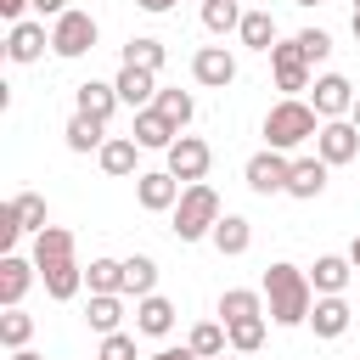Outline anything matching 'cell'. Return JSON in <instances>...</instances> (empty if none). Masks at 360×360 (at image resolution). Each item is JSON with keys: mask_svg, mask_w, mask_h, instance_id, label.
Returning <instances> with one entry per match:
<instances>
[{"mask_svg": "<svg viewBox=\"0 0 360 360\" xmlns=\"http://www.w3.org/2000/svg\"><path fill=\"white\" fill-rule=\"evenodd\" d=\"M270 68H276V90H287V96H298V90H315V68H309V56L298 51V39H287V45H270Z\"/></svg>", "mask_w": 360, "mask_h": 360, "instance_id": "5", "label": "cell"}, {"mask_svg": "<svg viewBox=\"0 0 360 360\" xmlns=\"http://www.w3.org/2000/svg\"><path fill=\"white\" fill-rule=\"evenodd\" d=\"M208 163H214V152H208V141H197V135H180V141L169 146V174L186 180V186H197V180L208 174Z\"/></svg>", "mask_w": 360, "mask_h": 360, "instance_id": "8", "label": "cell"}, {"mask_svg": "<svg viewBox=\"0 0 360 360\" xmlns=\"http://www.w3.org/2000/svg\"><path fill=\"white\" fill-rule=\"evenodd\" d=\"M354 11H360V0H354Z\"/></svg>", "mask_w": 360, "mask_h": 360, "instance_id": "50", "label": "cell"}, {"mask_svg": "<svg viewBox=\"0 0 360 360\" xmlns=\"http://www.w3.org/2000/svg\"><path fill=\"white\" fill-rule=\"evenodd\" d=\"M45 45H51V39H45V22H17V28H11V39H6V56L22 68V62H39V56H45Z\"/></svg>", "mask_w": 360, "mask_h": 360, "instance_id": "16", "label": "cell"}, {"mask_svg": "<svg viewBox=\"0 0 360 360\" xmlns=\"http://www.w3.org/2000/svg\"><path fill=\"white\" fill-rule=\"evenodd\" d=\"M349 264H354V270H360V236H354V248H349Z\"/></svg>", "mask_w": 360, "mask_h": 360, "instance_id": "45", "label": "cell"}, {"mask_svg": "<svg viewBox=\"0 0 360 360\" xmlns=\"http://www.w3.org/2000/svg\"><path fill=\"white\" fill-rule=\"evenodd\" d=\"M248 242H253V225H248L242 214H225V219L214 225V248H219L225 259H236V253H248Z\"/></svg>", "mask_w": 360, "mask_h": 360, "instance_id": "24", "label": "cell"}, {"mask_svg": "<svg viewBox=\"0 0 360 360\" xmlns=\"http://www.w3.org/2000/svg\"><path fill=\"white\" fill-rule=\"evenodd\" d=\"M321 135V112L309 107V101H298V96H287V101H276L270 112H264V141L276 146V152H292V146H304V141H315Z\"/></svg>", "mask_w": 360, "mask_h": 360, "instance_id": "2", "label": "cell"}, {"mask_svg": "<svg viewBox=\"0 0 360 360\" xmlns=\"http://www.w3.org/2000/svg\"><path fill=\"white\" fill-rule=\"evenodd\" d=\"M22 6H34V0H0V17L17 28V22H22Z\"/></svg>", "mask_w": 360, "mask_h": 360, "instance_id": "41", "label": "cell"}, {"mask_svg": "<svg viewBox=\"0 0 360 360\" xmlns=\"http://www.w3.org/2000/svg\"><path fill=\"white\" fill-rule=\"evenodd\" d=\"M135 141H141L146 152H169V146L180 141V129H174L158 107H141V112H135Z\"/></svg>", "mask_w": 360, "mask_h": 360, "instance_id": "13", "label": "cell"}, {"mask_svg": "<svg viewBox=\"0 0 360 360\" xmlns=\"http://www.w3.org/2000/svg\"><path fill=\"white\" fill-rule=\"evenodd\" d=\"M51 51L56 56H84V51H96V17L90 11H62L56 17V28H51Z\"/></svg>", "mask_w": 360, "mask_h": 360, "instance_id": "4", "label": "cell"}, {"mask_svg": "<svg viewBox=\"0 0 360 360\" xmlns=\"http://www.w3.org/2000/svg\"><path fill=\"white\" fill-rule=\"evenodd\" d=\"M349 304H343V292L338 298H315V309H309V326H315V338H343L349 332Z\"/></svg>", "mask_w": 360, "mask_h": 360, "instance_id": "19", "label": "cell"}, {"mask_svg": "<svg viewBox=\"0 0 360 360\" xmlns=\"http://www.w3.org/2000/svg\"><path fill=\"white\" fill-rule=\"evenodd\" d=\"M135 6H141V11H169L174 0H135Z\"/></svg>", "mask_w": 360, "mask_h": 360, "instance_id": "44", "label": "cell"}, {"mask_svg": "<svg viewBox=\"0 0 360 360\" xmlns=\"http://www.w3.org/2000/svg\"><path fill=\"white\" fill-rule=\"evenodd\" d=\"M84 281H90V292H124V259H90Z\"/></svg>", "mask_w": 360, "mask_h": 360, "instance_id": "32", "label": "cell"}, {"mask_svg": "<svg viewBox=\"0 0 360 360\" xmlns=\"http://www.w3.org/2000/svg\"><path fill=\"white\" fill-rule=\"evenodd\" d=\"M39 281H45V292H51L56 304H68V298L84 287V270H79L73 259H62V264H45V270H39Z\"/></svg>", "mask_w": 360, "mask_h": 360, "instance_id": "22", "label": "cell"}, {"mask_svg": "<svg viewBox=\"0 0 360 360\" xmlns=\"http://www.w3.org/2000/svg\"><path fill=\"white\" fill-rule=\"evenodd\" d=\"M152 79H158V73H146V68H118L112 90H118V101H129V107L141 112V107L158 101V84H152Z\"/></svg>", "mask_w": 360, "mask_h": 360, "instance_id": "14", "label": "cell"}, {"mask_svg": "<svg viewBox=\"0 0 360 360\" xmlns=\"http://www.w3.org/2000/svg\"><path fill=\"white\" fill-rule=\"evenodd\" d=\"M124 68H146V73H158V68H163V39L135 34V39L124 45Z\"/></svg>", "mask_w": 360, "mask_h": 360, "instance_id": "31", "label": "cell"}, {"mask_svg": "<svg viewBox=\"0 0 360 360\" xmlns=\"http://www.w3.org/2000/svg\"><path fill=\"white\" fill-rule=\"evenodd\" d=\"M191 79L208 84V90H225V84L236 79V56H231L225 45H202V51L191 56Z\"/></svg>", "mask_w": 360, "mask_h": 360, "instance_id": "10", "label": "cell"}, {"mask_svg": "<svg viewBox=\"0 0 360 360\" xmlns=\"http://www.w3.org/2000/svg\"><path fill=\"white\" fill-rule=\"evenodd\" d=\"M309 107L321 112V124H332V118L354 112V84H349L343 73H321V79H315V101H309Z\"/></svg>", "mask_w": 360, "mask_h": 360, "instance_id": "9", "label": "cell"}, {"mask_svg": "<svg viewBox=\"0 0 360 360\" xmlns=\"http://www.w3.org/2000/svg\"><path fill=\"white\" fill-rule=\"evenodd\" d=\"M219 360H231V354H219Z\"/></svg>", "mask_w": 360, "mask_h": 360, "instance_id": "51", "label": "cell"}, {"mask_svg": "<svg viewBox=\"0 0 360 360\" xmlns=\"http://www.w3.org/2000/svg\"><path fill=\"white\" fill-rule=\"evenodd\" d=\"M152 360H197V354H191V349H158Z\"/></svg>", "mask_w": 360, "mask_h": 360, "instance_id": "43", "label": "cell"}, {"mask_svg": "<svg viewBox=\"0 0 360 360\" xmlns=\"http://www.w3.org/2000/svg\"><path fill=\"white\" fill-rule=\"evenodd\" d=\"M219 219H225V214H219V197H214L208 180H197V186L180 191V202H174V236H180V242H202V236H214Z\"/></svg>", "mask_w": 360, "mask_h": 360, "instance_id": "3", "label": "cell"}, {"mask_svg": "<svg viewBox=\"0 0 360 360\" xmlns=\"http://www.w3.org/2000/svg\"><path fill=\"white\" fill-rule=\"evenodd\" d=\"M11 214H17V225L34 231V236L45 231V197H39V191H17V197H11Z\"/></svg>", "mask_w": 360, "mask_h": 360, "instance_id": "34", "label": "cell"}, {"mask_svg": "<svg viewBox=\"0 0 360 360\" xmlns=\"http://www.w3.org/2000/svg\"><path fill=\"white\" fill-rule=\"evenodd\" d=\"M349 276H354V264H349V259H338V253H326V259H315L309 287H315L321 298H338V292L349 287Z\"/></svg>", "mask_w": 360, "mask_h": 360, "instance_id": "17", "label": "cell"}, {"mask_svg": "<svg viewBox=\"0 0 360 360\" xmlns=\"http://www.w3.org/2000/svg\"><path fill=\"white\" fill-rule=\"evenodd\" d=\"M349 124H354V129H360V96H354V112H349Z\"/></svg>", "mask_w": 360, "mask_h": 360, "instance_id": "46", "label": "cell"}, {"mask_svg": "<svg viewBox=\"0 0 360 360\" xmlns=\"http://www.w3.org/2000/svg\"><path fill=\"white\" fill-rule=\"evenodd\" d=\"M135 152H141V141H135V135H112L96 158H101V169H107V174H135Z\"/></svg>", "mask_w": 360, "mask_h": 360, "instance_id": "26", "label": "cell"}, {"mask_svg": "<svg viewBox=\"0 0 360 360\" xmlns=\"http://www.w3.org/2000/svg\"><path fill=\"white\" fill-rule=\"evenodd\" d=\"M292 6H321V0H292Z\"/></svg>", "mask_w": 360, "mask_h": 360, "instance_id": "48", "label": "cell"}, {"mask_svg": "<svg viewBox=\"0 0 360 360\" xmlns=\"http://www.w3.org/2000/svg\"><path fill=\"white\" fill-rule=\"evenodd\" d=\"M180 180L169 174V169H152V174H135V197H141V208L146 214H163V208H174L180 202Z\"/></svg>", "mask_w": 360, "mask_h": 360, "instance_id": "11", "label": "cell"}, {"mask_svg": "<svg viewBox=\"0 0 360 360\" xmlns=\"http://www.w3.org/2000/svg\"><path fill=\"white\" fill-rule=\"evenodd\" d=\"M287 174H292V158H287V152H276V146H264V152H253V158H248V186H253L259 197L287 191Z\"/></svg>", "mask_w": 360, "mask_h": 360, "instance_id": "6", "label": "cell"}, {"mask_svg": "<svg viewBox=\"0 0 360 360\" xmlns=\"http://www.w3.org/2000/svg\"><path fill=\"white\" fill-rule=\"evenodd\" d=\"M298 51H304V56H309V68H315V62H326V56H332V34H326V28H304V34H298Z\"/></svg>", "mask_w": 360, "mask_h": 360, "instance_id": "38", "label": "cell"}, {"mask_svg": "<svg viewBox=\"0 0 360 360\" xmlns=\"http://www.w3.org/2000/svg\"><path fill=\"white\" fill-rule=\"evenodd\" d=\"M202 28H208V34L242 28V6H236V0H202Z\"/></svg>", "mask_w": 360, "mask_h": 360, "instance_id": "33", "label": "cell"}, {"mask_svg": "<svg viewBox=\"0 0 360 360\" xmlns=\"http://www.w3.org/2000/svg\"><path fill=\"white\" fill-rule=\"evenodd\" d=\"M236 34H242L248 51H270V45H276V17H270V11H242V28H236Z\"/></svg>", "mask_w": 360, "mask_h": 360, "instance_id": "28", "label": "cell"}, {"mask_svg": "<svg viewBox=\"0 0 360 360\" xmlns=\"http://www.w3.org/2000/svg\"><path fill=\"white\" fill-rule=\"evenodd\" d=\"M354 39H360V11H354Z\"/></svg>", "mask_w": 360, "mask_h": 360, "instance_id": "49", "label": "cell"}, {"mask_svg": "<svg viewBox=\"0 0 360 360\" xmlns=\"http://www.w3.org/2000/svg\"><path fill=\"white\" fill-rule=\"evenodd\" d=\"M62 135H68L73 152H101V146H107V124H101V118H84V112H73Z\"/></svg>", "mask_w": 360, "mask_h": 360, "instance_id": "23", "label": "cell"}, {"mask_svg": "<svg viewBox=\"0 0 360 360\" xmlns=\"http://www.w3.org/2000/svg\"><path fill=\"white\" fill-rule=\"evenodd\" d=\"M73 101H79V112H84V118H101V124H107V118H112V107H118V90H112V84L84 79V84L73 90Z\"/></svg>", "mask_w": 360, "mask_h": 360, "instance_id": "21", "label": "cell"}, {"mask_svg": "<svg viewBox=\"0 0 360 360\" xmlns=\"http://www.w3.org/2000/svg\"><path fill=\"white\" fill-rule=\"evenodd\" d=\"M219 315H225V326H231V321H259V315H264V298H259L253 287H231V292L219 298Z\"/></svg>", "mask_w": 360, "mask_h": 360, "instance_id": "27", "label": "cell"}, {"mask_svg": "<svg viewBox=\"0 0 360 360\" xmlns=\"http://www.w3.org/2000/svg\"><path fill=\"white\" fill-rule=\"evenodd\" d=\"M17 236H22V225H17V214H11V202H6V208H0V248L11 253V248H17Z\"/></svg>", "mask_w": 360, "mask_h": 360, "instance_id": "40", "label": "cell"}, {"mask_svg": "<svg viewBox=\"0 0 360 360\" xmlns=\"http://www.w3.org/2000/svg\"><path fill=\"white\" fill-rule=\"evenodd\" d=\"M264 298H270V321L276 326H304L315 309V287L298 264H270L264 270Z\"/></svg>", "mask_w": 360, "mask_h": 360, "instance_id": "1", "label": "cell"}, {"mask_svg": "<svg viewBox=\"0 0 360 360\" xmlns=\"http://www.w3.org/2000/svg\"><path fill=\"white\" fill-rule=\"evenodd\" d=\"M96 360H141V354H135V338L129 332H112V338H101V354Z\"/></svg>", "mask_w": 360, "mask_h": 360, "instance_id": "39", "label": "cell"}, {"mask_svg": "<svg viewBox=\"0 0 360 360\" xmlns=\"http://www.w3.org/2000/svg\"><path fill=\"white\" fill-rule=\"evenodd\" d=\"M62 259H73V231L68 225H45L34 236V264L45 270V264H62Z\"/></svg>", "mask_w": 360, "mask_h": 360, "instance_id": "20", "label": "cell"}, {"mask_svg": "<svg viewBox=\"0 0 360 360\" xmlns=\"http://www.w3.org/2000/svg\"><path fill=\"white\" fill-rule=\"evenodd\" d=\"M225 338H231V349H236V354H253V349L264 343V315H259V321H231V326H225Z\"/></svg>", "mask_w": 360, "mask_h": 360, "instance_id": "37", "label": "cell"}, {"mask_svg": "<svg viewBox=\"0 0 360 360\" xmlns=\"http://www.w3.org/2000/svg\"><path fill=\"white\" fill-rule=\"evenodd\" d=\"M152 107H158V112H163L174 129H186V124H191V112H197L186 90H158V101H152Z\"/></svg>", "mask_w": 360, "mask_h": 360, "instance_id": "35", "label": "cell"}, {"mask_svg": "<svg viewBox=\"0 0 360 360\" xmlns=\"http://www.w3.org/2000/svg\"><path fill=\"white\" fill-rule=\"evenodd\" d=\"M152 287H158V264H152L146 253L124 259V292H129V298H152Z\"/></svg>", "mask_w": 360, "mask_h": 360, "instance_id": "29", "label": "cell"}, {"mask_svg": "<svg viewBox=\"0 0 360 360\" xmlns=\"http://www.w3.org/2000/svg\"><path fill=\"white\" fill-rule=\"evenodd\" d=\"M34 270H39L34 259H17V253L0 259V304L6 309H22V292L34 287Z\"/></svg>", "mask_w": 360, "mask_h": 360, "instance_id": "12", "label": "cell"}, {"mask_svg": "<svg viewBox=\"0 0 360 360\" xmlns=\"http://www.w3.org/2000/svg\"><path fill=\"white\" fill-rule=\"evenodd\" d=\"M315 158L321 163H354L360 158V129L354 124H343V118H332V124H321V135H315Z\"/></svg>", "mask_w": 360, "mask_h": 360, "instance_id": "7", "label": "cell"}, {"mask_svg": "<svg viewBox=\"0 0 360 360\" xmlns=\"http://www.w3.org/2000/svg\"><path fill=\"white\" fill-rule=\"evenodd\" d=\"M84 321H90V332L112 338V332H118V321H124V304H118V292H90V309H84Z\"/></svg>", "mask_w": 360, "mask_h": 360, "instance_id": "25", "label": "cell"}, {"mask_svg": "<svg viewBox=\"0 0 360 360\" xmlns=\"http://www.w3.org/2000/svg\"><path fill=\"white\" fill-rule=\"evenodd\" d=\"M28 338H34V321H28L22 309H6V315H0V343L17 354V349H28Z\"/></svg>", "mask_w": 360, "mask_h": 360, "instance_id": "36", "label": "cell"}, {"mask_svg": "<svg viewBox=\"0 0 360 360\" xmlns=\"http://www.w3.org/2000/svg\"><path fill=\"white\" fill-rule=\"evenodd\" d=\"M135 332H146V338H169V332H174V304L158 298V292L141 298V304H135Z\"/></svg>", "mask_w": 360, "mask_h": 360, "instance_id": "18", "label": "cell"}, {"mask_svg": "<svg viewBox=\"0 0 360 360\" xmlns=\"http://www.w3.org/2000/svg\"><path fill=\"white\" fill-rule=\"evenodd\" d=\"M34 11H39V17H62V11H68V0H34Z\"/></svg>", "mask_w": 360, "mask_h": 360, "instance_id": "42", "label": "cell"}, {"mask_svg": "<svg viewBox=\"0 0 360 360\" xmlns=\"http://www.w3.org/2000/svg\"><path fill=\"white\" fill-rule=\"evenodd\" d=\"M225 343H231V338H225V326H219V321H202V326H191V343H186V349H191L197 360H219V354H225Z\"/></svg>", "mask_w": 360, "mask_h": 360, "instance_id": "30", "label": "cell"}, {"mask_svg": "<svg viewBox=\"0 0 360 360\" xmlns=\"http://www.w3.org/2000/svg\"><path fill=\"white\" fill-rule=\"evenodd\" d=\"M11 360H39V354H28V349H17V354H11Z\"/></svg>", "mask_w": 360, "mask_h": 360, "instance_id": "47", "label": "cell"}, {"mask_svg": "<svg viewBox=\"0 0 360 360\" xmlns=\"http://www.w3.org/2000/svg\"><path fill=\"white\" fill-rule=\"evenodd\" d=\"M326 169L332 163H321V158H292V174H287V197H321L326 191Z\"/></svg>", "mask_w": 360, "mask_h": 360, "instance_id": "15", "label": "cell"}]
</instances>
